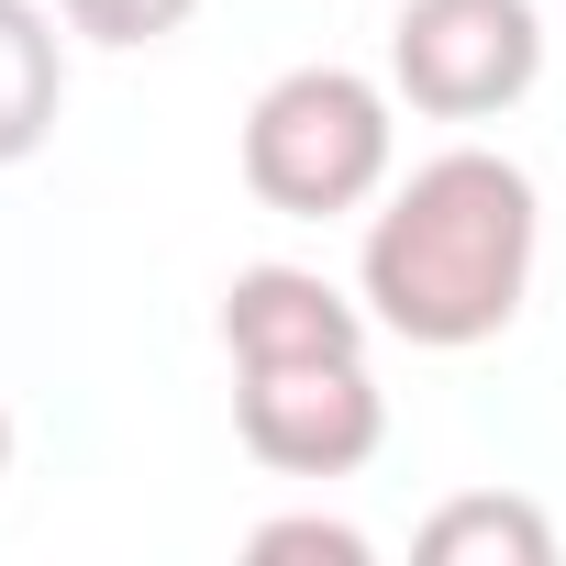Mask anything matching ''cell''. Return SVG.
<instances>
[{
	"label": "cell",
	"mask_w": 566,
	"mask_h": 566,
	"mask_svg": "<svg viewBox=\"0 0 566 566\" xmlns=\"http://www.w3.org/2000/svg\"><path fill=\"white\" fill-rule=\"evenodd\" d=\"M533 255H544V200L500 145H444L422 156L356 244V301L378 312V334L422 345V356H467L489 334L522 323L533 301Z\"/></svg>",
	"instance_id": "cell-1"
},
{
	"label": "cell",
	"mask_w": 566,
	"mask_h": 566,
	"mask_svg": "<svg viewBox=\"0 0 566 566\" xmlns=\"http://www.w3.org/2000/svg\"><path fill=\"white\" fill-rule=\"evenodd\" d=\"M389 156H400L389 90L356 78V67H334V56L266 78L255 112H244V189L277 222H345V211H367L389 189Z\"/></svg>",
	"instance_id": "cell-2"
},
{
	"label": "cell",
	"mask_w": 566,
	"mask_h": 566,
	"mask_svg": "<svg viewBox=\"0 0 566 566\" xmlns=\"http://www.w3.org/2000/svg\"><path fill=\"white\" fill-rule=\"evenodd\" d=\"M544 78V12L533 0H400L389 23V90L422 123H500Z\"/></svg>",
	"instance_id": "cell-3"
},
{
	"label": "cell",
	"mask_w": 566,
	"mask_h": 566,
	"mask_svg": "<svg viewBox=\"0 0 566 566\" xmlns=\"http://www.w3.org/2000/svg\"><path fill=\"white\" fill-rule=\"evenodd\" d=\"M233 433L266 478H356L389 444V400L367 356H290V367H233Z\"/></svg>",
	"instance_id": "cell-4"
},
{
	"label": "cell",
	"mask_w": 566,
	"mask_h": 566,
	"mask_svg": "<svg viewBox=\"0 0 566 566\" xmlns=\"http://www.w3.org/2000/svg\"><path fill=\"white\" fill-rule=\"evenodd\" d=\"M378 312L345 301L323 266H233L222 290V356L233 367H290V356H367Z\"/></svg>",
	"instance_id": "cell-5"
},
{
	"label": "cell",
	"mask_w": 566,
	"mask_h": 566,
	"mask_svg": "<svg viewBox=\"0 0 566 566\" xmlns=\"http://www.w3.org/2000/svg\"><path fill=\"white\" fill-rule=\"evenodd\" d=\"M67 12H45V0H0V167L45 156L56 112H67Z\"/></svg>",
	"instance_id": "cell-6"
},
{
	"label": "cell",
	"mask_w": 566,
	"mask_h": 566,
	"mask_svg": "<svg viewBox=\"0 0 566 566\" xmlns=\"http://www.w3.org/2000/svg\"><path fill=\"white\" fill-rule=\"evenodd\" d=\"M411 555L422 566H555V522L522 489H467L411 533Z\"/></svg>",
	"instance_id": "cell-7"
},
{
	"label": "cell",
	"mask_w": 566,
	"mask_h": 566,
	"mask_svg": "<svg viewBox=\"0 0 566 566\" xmlns=\"http://www.w3.org/2000/svg\"><path fill=\"white\" fill-rule=\"evenodd\" d=\"M67 12V34H90V45H167L200 0H56Z\"/></svg>",
	"instance_id": "cell-8"
},
{
	"label": "cell",
	"mask_w": 566,
	"mask_h": 566,
	"mask_svg": "<svg viewBox=\"0 0 566 566\" xmlns=\"http://www.w3.org/2000/svg\"><path fill=\"white\" fill-rule=\"evenodd\" d=\"M244 555H266V566H277V555H323V566H367L378 544H367L356 522H334V511H290V522H255V533H244Z\"/></svg>",
	"instance_id": "cell-9"
},
{
	"label": "cell",
	"mask_w": 566,
	"mask_h": 566,
	"mask_svg": "<svg viewBox=\"0 0 566 566\" xmlns=\"http://www.w3.org/2000/svg\"><path fill=\"white\" fill-rule=\"evenodd\" d=\"M0 478H12V411H0Z\"/></svg>",
	"instance_id": "cell-10"
}]
</instances>
